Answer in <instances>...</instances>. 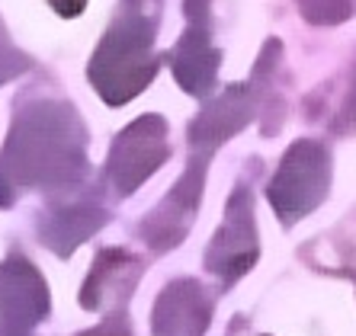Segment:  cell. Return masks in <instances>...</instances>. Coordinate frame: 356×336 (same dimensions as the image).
Instances as JSON below:
<instances>
[{
	"instance_id": "6",
	"label": "cell",
	"mask_w": 356,
	"mask_h": 336,
	"mask_svg": "<svg viewBox=\"0 0 356 336\" xmlns=\"http://www.w3.org/2000/svg\"><path fill=\"white\" fill-rule=\"evenodd\" d=\"M135 269H138V266H135V260L125 253V250H106V253H99L90 279L83 285V304L97 311L99 304L109 298V292H116L119 282L129 279V272H135ZM116 298H122V295L116 292Z\"/></svg>"
},
{
	"instance_id": "5",
	"label": "cell",
	"mask_w": 356,
	"mask_h": 336,
	"mask_svg": "<svg viewBox=\"0 0 356 336\" xmlns=\"http://www.w3.org/2000/svg\"><path fill=\"white\" fill-rule=\"evenodd\" d=\"M180 308L183 311H177L174 298L161 295L158 301V314H154V327H158V336H199V330L206 327V301H202V295H199L196 285H186V282H180Z\"/></svg>"
},
{
	"instance_id": "10",
	"label": "cell",
	"mask_w": 356,
	"mask_h": 336,
	"mask_svg": "<svg viewBox=\"0 0 356 336\" xmlns=\"http://www.w3.org/2000/svg\"><path fill=\"white\" fill-rule=\"evenodd\" d=\"M353 109H356V90H353Z\"/></svg>"
},
{
	"instance_id": "8",
	"label": "cell",
	"mask_w": 356,
	"mask_h": 336,
	"mask_svg": "<svg viewBox=\"0 0 356 336\" xmlns=\"http://www.w3.org/2000/svg\"><path fill=\"white\" fill-rule=\"evenodd\" d=\"M87 336H129V324H125L122 317H113V320H106L103 327L90 330Z\"/></svg>"
},
{
	"instance_id": "7",
	"label": "cell",
	"mask_w": 356,
	"mask_h": 336,
	"mask_svg": "<svg viewBox=\"0 0 356 336\" xmlns=\"http://www.w3.org/2000/svg\"><path fill=\"white\" fill-rule=\"evenodd\" d=\"M298 7L312 23H340L350 17L353 0H298Z\"/></svg>"
},
{
	"instance_id": "4",
	"label": "cell",
	"mask_w": 356,
	"mask_h": 336,
	"mask_svg": "<svg viewBox=\"0 0 356 336\" xmlns=\"http://www.w3.org/2000/svg\"><path fill=\"white\" fill-rule=\"evenodd\" d=\"M45 314V288L39 272L26 262L10 260L0 266V320L3 324H33Z\"/></svg>"
},
{
	"instance_id": "2",
	"label": "cell",
	"mask_w": 356,
	"mask_h": 336,
	"mask_svg": "<svg viewBox=\"0 0 356 336\" xmlns=\"http://www.w3.org/2000/svg\"><path fill=\"white\" fill-rule=\"evenodd\" d=\"M167 125L154 115L138 119L135 125L116 138V148L109 157V180L119 186V192H132L151 170H158L167 157Z\"/></svg>"
},
{
	"instance_id": "9",
	"label": "cell",
	"mask_w": 356,
	"mask_h": 336,
	"mask_svg": "<svg viewBox=\"0 0 356 336\" xmlns=\"http://www.w3.org/2000/svg\"><path fill=\"white\" fill-rule=\"evenodd\" d=\"M49 3L58 10L61 17H77V13L87 7V0H49Z\"/></svg>"
},
{
	"instance_id": "1",
	"label": "cell",
	"mask_w": 356,
	"mask_h": 336,
	"mask_svg": "<svg viewBox=\"0 0 356 336\" xmlns=\"http://www.w3.org/2000/svg\"><path fill=\"white\" fill-rule=\"evenodd\" d=\"M151 35H154V26L141 13H125L97 49L90 77L109 106H122L125 99H132L151 81L154 74Z\"/></svg>"
},
{
	"instance_id": "3",
	"label": "cell",
	"mask_w": 356,
	"mask_h": 336,
	"mask_svg": "<svg viewBox=\"0 0 356 336\" xmlns=\"http://www.w3.org/2000/svg\"><path fill=\"white\" fill-rule=\"evenodd\" d=\"M286 176H296V186H292L289 196H282L276 202V208L282 212V218H298L302 212L315 205V199L324 196V176H327V160H324V151L318 144H296L286 157L282 170Z\"/></svg>"
}]
</instances>
